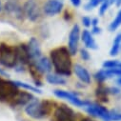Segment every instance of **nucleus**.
<instances>
[{"label":"nucleus","mask_w":121,"mask_h":121,"mask_svg":"<svg viewBox=\"0 0 121 121\" xmlns=\"http://www.w3.org/2000/svg\"><path fill=\"white\" fill-rule=\"evenodd\" d=\"M71 52L66 47H58L51 51V61L54 67L55 73L61 76H71L72 59Z\"/></svg>","instance_id":"f257e3e1"},{"label":"nucleus","mask_w":121,"mask_h":121,"mask_svg":"<svg viewBox=\"0 0 121 121\" xmlns=\"http://www.w3.org/2000/svg\"><path fill=\"white\" fill-rule=\"evenodd\" d=\"M53 108V102L50 100L40 101L39 99L34 98L25 107L26 113L35 119H43L49 115Z\"/></svg>","instance_id":"f03ea898"},{"label":"nucleus","mask_w":121,"mask_h":121,"mask_svg":"<svg viewBox=\"0 0 121 121\" xmlns=\"http://www.w3.org/2000/svg\"><path fill=\"white\" fill-rule=\"evenodd\" d=\"M0 64L5 68H15L18 64L16 47L5 43L0 44Z\"/></svg>","instance_id":"7ed1b4c3"},{"label":"nucleus","mask_w":121,"mask_h":121,"mask_svg":"<svg viewBox=\"0 0 121 121\" xmlns=\"http://www.w3.org/2000/svg\"><path fill=\"white\" fill-rule=\"evenodd\" d=\"M18 92V86L13 81L0 77V101H12Z\"/></svg>","instance_id":"20e7f679"},{"label":"nucleus","mask_w":121,"mask_h":121,"mask_svg":"<svg viewBox=\"0 0 121 121\" xmlns=\"http://www.w3.org/2000/svg\"><path fill=\"white\" fill-rule=\"evenodd\" d=\"M87 112L94 117H97L102 119L103 121H111L110 119V111L103 107L99 103H93L90 102L88 106L85 107Z\"/></svg>","instance_id":"39448f33"},{"label":"nucleus","mask_w":121,"mask_h":121,"mask_svg":"<svg viewBox=\"0 0 121 121\" xmlns=\"http://www.w3.org/2000/svg\"><path fill=\"white\" fill-rule=\"evenodd\" d=\"M52 121H75V112L66 105H60L55 109Z\"/></svg>","instance_id":"423d86ee"},{"label":"nucleus","mask_w":121,"mask_h":121,"mask_svg":"<svg viewBox=\"0 0 121 121\" xmlns=\"http://www.w3.org/2000/svg\"><path fill=\"white\" fill-rule=\"evenodd\" d=\"M53 94L56 97L67 99L72 104H73L77 107H86L90 104V101L81 100V99H79V97L75 94L71 93V92H66V91H63V90H55L53 92Z\"/></svg>","instance_id":"0eeeda50"},{"label":"nucleus","mask_w":121,"mask_h":121,"mask_svg":"<svg viewBox=\"0 0 121 121\" xmlns=\"http://www.w3.org/2000/svg\"><path fill=\"white\" fill-rule=\"evenodd\" d=\"M24 15H26L30 20L35 22L40 17V11L37 3L35 0H27L23 6Z\"/></svg>","instance_id":"6e6552de"},{"label":"nucleus","mask_w":121,"mask_h":121,"mask_svg":"<svg viewBox=\"0 0 121 121\" xmlns=\"http://www.w3.org/2000/svg\"><path fill=\"white\" fill-rule=\"evenodd\" d=\"M63 7L62 0H48L43 5V12L48 16H54L62 12Z\"/></svg>","instance_id":"1a4fd4ad"},{"label":"nucleus","mask_w":121,"mask_h":121,"mask_svg":"<svg viewBox=\"0 0 121 121\" xmlns=\"http://www.w3.org/2000/svg\"><path fill=\"white\" fill-rule=\"evenodd\" d=\"M80 38V28L77 24L73 25L69 35V44L68 49L72 55H75L78 50V43Z\"/></svg>","instance_id":"9d476101"},{"label":"nucleus","mask_w":121,"mask_h":121,"mask_svg":"<svg viewBox=\"0 0 121 121\" xmlns=\"http://www.w3.org/2000/svg\"><path fill=\"white\" fill-rule=\"evenodd\" d=\"M16 52H17V58H18V63L22 65H30L34 63L33 59L31 57V54L29 52L28 45L21 44L19 46H16Z\"/></svg>","instance_id":"9b49d317"},{"label":"nucleus","mask_w":121,"mask_h":121,"mask_svg":"<svg viewBox=\"0 0 121 121\" xmlns=\"http://www.w3.org/2000/svg\"><path fill=\"white\" fill-rule=\"evenodd\" d=\"M35 97L33 96L32 94L28 92H18V94L13 97V99L11 101V105L13 107L17 106H26L28 103H30Z\"/></svg>","instance_id":"f8f14e48"},{"label":"nucleus","mask_w":121,"mask_h":121,"mask_svg":"<svg viewBox=\"0 0 121 121\" xmlns=\"http://www.w3.org/2000/svg\"><path fill=\"white\" fill-rule=\"evenodd\" d=\"M28 49H29V52L31 54V57L34 62H35L37 59H39L42 56L39 42L37 41L36 38L35 37L31 38V40L29 41V44H28Z\"/></svg>","instance_id":"ddd939ff"},{"label":"nucleus","mask_w":121,"mask_h":121,"mask_svg":"<svg viewBox=\"0 0 121 121\" xmlns=\"http://www.w3.org/2000/svg\"><path fill=\"white\" fill-rule=\"evenodd\" d=\"M34 64L40 73H49L52 69V61L45 56H41L35 62H34Z\"/></svg>","instance_id":"4468645a"},{"label":"nucleus","mask_w":121,"mask_h":121,"mask_svg":"<svg viewBox=\"0 0 121 121\" xmlns=\"http://www.w3.org/2000/svg\"><path fill=\"white\" fill-rule=\"evenodd\" d=\"M73 72L80 81H82L83 83H86V84L91 83V74L84 67H82L79 64H75L73 67Z\"/></svg>","instance_id":"2eb2a0df"},{"label":"nucleus","mask_w":121,"mask_h":121,"mask_svg":"<svg viewBox=\"0 0 121 121\" xmlns=\"http://www.w3.org/2000/svg\"><path fill=\"white\" fill-rule=\"evenodd\" d=\"M81 39L85 45L86 48L92 49V50H96L97 49V44L93 37V34L90 33L88 30H84L81 35Z\"/></svg>","instance_id":"dca6fc26"},{"label":"nucleus","mask_w":121,"mask_h":121,"mask_svg":"<svg viewBox=\"0 0 121 121\" xmlns=\"http://www.w3.org/2000/svg\"><path fill=\"white\" fill-rule=\"evenodd\" d=\"M109 95H110V89L106 86L103 85V83H99L95 90V96L100 102H108L109 99Z\"/></svg>","instance_id":"f3484780"},{"label":"nucleus","mask_w":121,"mask_h":121,"mask_svg":"<svg viewBox=\"0 0 121 121\" xmlns=\"http://www.w3.org/2000/svg\"><path fill=\"white\" fill-rule=\"evenodd\" d=\"M5 11L11 14H13L15 15L17 18H21L22 15L24 14V12H23V8H21L18 4L14 3V2H7L5 4V7H4Z\"/></svg>","instance_id":"a211bd4d"},{"label":"nucleus","mask_w":121,"mask_h":121,"mask_svg":"<svg viewBox=\"0 0 121 121\" xmlns=\"http://www.w3.org/2000/svg\"><path fill=\"white\" fill-rule=\"evenodd\" d=\"M121 50V32L116 35V36L113 39L112 48L110 50V55L111 56H115L118 54V52Z\"/></svg>","instance_id":"6ab92c4d"},{"label":"nucleus","mask_w":121,"mask_h":121,"mask_svg":"<svg viewBox=\"0 0 121 121\" xmlns=\"http://www.w3.org/2000/svg\"><path fill=\"white\" fill-rule=\"evenodd\" d=\"M46 80L48 83L52 84V85H65L66 84V79L57 73L56 74L48 73L46 76Z\"/></svg>","instance_id":"aec40b11"},{"label":"nucleus","mask_w":121,"mask_h":121,"mask_svg":"<svg viewBox=\"0 0 121 121\" xmlns=\"http://www.w3.org/2000/svg\"><path fill=\"white\" fill-rule=\"evenodd\" d=\"M121 26V8L118 11L115 18L111 22V24L109 25V30L110 32H114L115 30H117L119 27Z\"/></svg>","instance_id":"412c9836"},{"label":"nucleus","mask_w":121,"mask_h":121,"mask_svg":"<svg viewBox=\"0 0 121 121\" xmlns=\"http://www.w3.org/2000/svg\"><path fill=\"white\" fill-rule=\"evenodd\" d=\"M95 78L98 83H104L107 79L110 78V75L108 73V71L106 69H102L100 71H98L97 73H95Z\"/></svg>","instance_id":"4be33fe9"},{"label":"nucleus","mask_w":121,"mask_h":121,"mask_svg":"<svg viewBox=\"0 0 121 121\" xmlns=\"http://www.w3.org/2000/svg\"><path fill=\"white\" fill-rule=\"evenodd\" d=\"M18 87H22L24 88L25 90H28L30 92H34V93H37V94H41V90H39L37 87H33L30 84H27V83H24V82H21V81H13Z\"/></svg>","instance_id":"5701e85b"},{"label":"nucleus","mask_w":121,"mask_h":121,"mask_svg":"<svg viewBox=\"0 0 121 121\" xmlns=\"http://www.w3.org/2000/svg\"><path fill=\"white\" fill-rule=\"evenodd\" d=\"M120 62L118 60L112 59V60H106V61H104L102 64V67L103 69H114V68H117Z\"/></svg>","instance_id":"b1692460"},{"label":"nucleus","mask_w":121,"mask_h":121,"mask_svg":"<svg viewBox=\"0 0 121 121\" xmlns=\"http://www.w3.org/2000/svg\"><path fill=\"white\" fill-rule=\"evenodd\" d=\"M102 3L101 0H89V2L84 6L86 11H92L93 9L96 8L98 5Z\"/></svg>","instance_id":"393cba45"},{"label":"nucleus","mask_w":121,"mask_h":121,"mask_svg":"<svg viewBox=\"0 0 121 121\" xmlns=\"http://www.w3.org/2000/svg\"><path fill=\"white\" fill-rule=\"evenodd\" d=\"M111 0H105V1H103L101 4H100V8H99V11H98V13L99 15H104L106 13V12L108 11L110 5H111Z\"/></svg>","instance_id":"a878e982"},{"label":"nucleus","mask_w":121,"mask_h":121,"mask_svg":"<svg viewBox=\"0 0 121 121\" xmlns=\"http://www.w3.org/2000/svg\"><path fill=\"white\" fill-rule=\"evenodd\" d=\"M110 119L111 121H121V112L117 111H110Z\"/></svg>","instance_id":"bb28decb"},{"label":"nucleus","mask_w":121,"mask_h":121,"mask_svg":"<svg viewBox=\"0 0 121 121\" xmlns=\"http://www.w3.org/2000/svg\"><path fill=\"white\" fill-rule=\"evenodd\" d=\"M80 55H81V58L84 60V61H88V60H90V53L89 52L86 50V49H81L80 51Z\"/></svg>","instance_id":"cd10ccee"},{"label":"nucleus","mask_w":121,"mask_h":121,"mask_svg":"<svg viewBox=\"0 0 121 121\" xmlns=\"http://www.w3.org/2000/svg\"><path fill=\"white\" fill-rule=\"evenodd\" d=\"M82 23L86 28H89L92 26V19H91L89 16H83L82 17Z\"/></svg>","instance_id":"c85d7f7f"},{"label":"nucleus","mask_w":121,"mask_h":121,"mask_svg":"<svg viewBox=\"0 0 121 121\" xmlns=\"http://www.w3.org/2000/svg\"><path fill=\"white\" fill-rule=\"evenodd\" d=\"M100 33H101V29L98 26L93 27V30H92V34L93 35H99Z\"/></svg>","instance_id":"c756f323"},{"label":"nucleus","mask_w":121,"mask_h":121,"mask_svg":"<svg viewBox=\"0 0 121 121\" xmlns=\"http://www.w3.org/2000/svg\"><path fill=\"white\" fill-rule=\"evenodd\" d=\"M70 1L73 4V6L75 7V8H77L81 5V0H70Z\"/></svg>","instance_id":"7c9ffc66"},{"label":"nucleus","mask_w":121,"mask_h":121,"mask_svg":"<svg viewBox=\"0 0 121 121\" xmlns=\"http://www.w3.org/2000/svg\"><path fill=\"white\" fill-rule=\"evenodd\" d=\"M98 23H99V20H98V18H93L92 19V26L93 27H95V26H98Z\"/></svg>","instance_id":"2f4dec72"},{"label":"nucleus","mask_w":121,"mask_h":121,"mask_svg":"<svg viewBox=\"0 0 121 121\" xmlns=\"http://www.w3.org/2000/svg\"><path fill=\"white\" fill-rule=\"evenodd\" d=\"M80 121H95V120L92 119L91 117H83V118H81Z\"/></svg>","instance_id":"473e14b6"},{"label":"nucleus","mask_w":121,"mask_h":121,"mask_svg":"<svg viewBox=\"0 0 121 121\" xmlns=\"http://www.w3.org/2000/svg\"><path fill=\"white\" fill-rule=\"evenodd\" d=\"M0 74H1V75H4V76H9V74H8L6 72H4L2 69H0Z\"/></svg>","instance_id":"72a5a7b5"},{"label":"nucleus","mask_w":121,"mask_h":121,"mask_svg":"<svg viewBox=\"0 0 121 121\" xmlns=\"http://www.w3.org/2000/svg\"><path fill=\"white\" fill-rule=\"evenodd\" d=\"M116 83H117V85H119V86H121V77H119L117 80H116Z\"/></svg>","instance_id":"f704fd0d"},{"label":"nucleus","mask_w":121,"mask_h":121,"mask_svg":"<svg viewBox=\"0 0 121 121\" xmlns=\"http://www.w3.org/2000/svg\"><path fill=\"white\" fill-rule=\"evenodd\" d=\"M2 11V4H1V2H0V12Z\"/></svg>","instance_id":"c9c22d12"},{"label":"nucleus","mask_w":121,"mask_h":121,"mask_svg":"<svg viewBox=\"0 0 121 121\" xmlns=\"http://www.w3.org/2000/svg\"><path fill=\"white\" fill-rule=\"evenodd\" d=\"M114 2H115V0H111V3H112V4L114 3Z\"/></svg>","instance_id":"e433bc0d"},{"label":"nucleus","mask_w":121,"mask_h":121,"mask_svg":"<svg viewBox=\"0 0 121 121\" xmlns=\"http://www.w3.org/2000/svg\"><path fill=\"white\" fill-rule=\"evenodd\" d=\"M101 1H102V2H103V1H105V0H101Z\"/></svg>","instance_id":"4c0bfd02"}]
</instances>
